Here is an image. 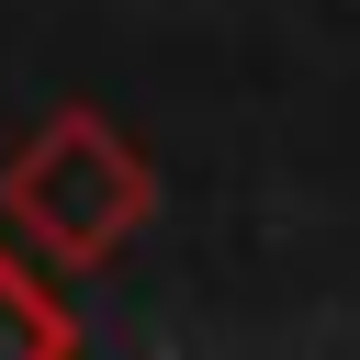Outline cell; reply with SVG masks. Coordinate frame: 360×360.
Here are the masks:
<instances>
[{
  "mask_svg": "<svg viewBox=\"0 0 360 360\" xmlns=\"http://www.w3.org/2000/svg\"><path fill=\"white\" fill-rule=\"evenodd\" d=\"M0 349H45V360H68V349H79L68 304H56V292H34L11 259H0Z\"/></svg>",
  "mask_w": 360,
  "mask_h": 360,
  "instance_id": "2",
  "label": "cell"
},
{
  "mask_svg": "<svg viewBox=\"0 0 360 360\" xmlns=\"http://www.w3.org/2000/svg\"><path fill=\"white\" fill-rule=\"evenodd\" d=\"M0 214L34 236V259H56V270H101V259L158 214V169H146L135 135H112L101 101H56V112L11 146V169H0Z\"/></svg>",
  "mask_w": 360,
  "mask_h": 360,
  "instance_id": "1",
  "label": "cell"
}]
</instances>
